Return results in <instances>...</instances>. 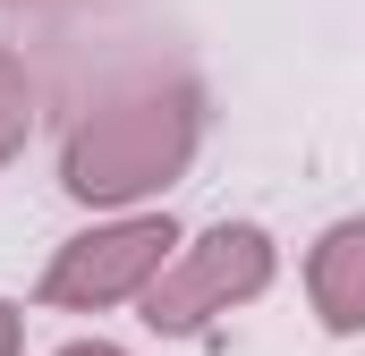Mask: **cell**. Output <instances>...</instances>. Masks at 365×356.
Segmentation results:
<instances>
[{
	"mask_svg": "<svg viewBox=\"0 0 365 356\" xmlns=\"http://www.w3.org/2000/svg\"><path fill=\"white\" fill-rule=\"evenodd\" d=\"M179 255V221L162 204H136V212H93L77 238L51 246V263L34 280V305L51 314H110V305H136L162 263Z\"/></svg>",
	"mask_w": 365,
	"mask_h": 356,
	"instance_id": "3957f363",
	"label": "cell"
},
{
	"mask_svg": "<svg viewBox=\"0 0 365 356\" xmlns=\"http://www.w3.org/2000/svg\"><path fill=\"white\" fill-rule=\"evenodd\" d=\"M272 280H280V238L264 221H212V229L179 238V255L162 263V280L136 297V323L153 340H195L221 314L255 305Z\"/></svg>",
	"mask_w": 365,
	"mask_h": 356,
	"instance_id": "7a4b0ae2",
	"label": "cell"
},
{
	"mask_svg": "<svg viewBox=\"0 0 365 356\" xmlns=\"http://www.w3.org/2000/svg\"><path fill=\"white\" fill-rule=\"evenodd\" d=\"M0 9H68V0H0Z\"/></svg>",
	"mask_w": 365,
	"mask_h": 356,
	"instance_id": "ba28073f",
	"label": "cell"
},
{
	"mask_svg": "<svg viewBox=\"0 0 365 356\" xmlns=\"http://www.w3.org/2000/svg\"><path fill=\"white\" fill-rule=\"evenodd\" d=\"M306 305L331 340H365V212L331 221L306 246Z\"/></svg>",
	"mask_w": 365,
	"mask_h": 356,
	"instance_id": "277c9868",
	"label": "cell"
},
{
	"mask_svg": "<svg viewBox=\"0 0 365 356\" xmlns=\"http://www.w3.org/2000/svg\"><path fill=\"white\" fill-rule=\"evenodd\" d=\"M204 153V85L179 68H145L102 85L60 136V195L77 212L162 204Z\"/></svg>",
	"mask_w": 365,
	"mask_h": 356,
	"instance_id": "6da1fadb",
	"label": "cell"
},
{
	"mask_svg": "<svg viewBox=\"0 0 365 356\" xmlns=\"http://www.w3.org/2000/svg\"><path fill=\"white\" fill-rule=\"evenodd\" d=\"M34 110H43V93H34V68L0 43V170L34 145Z\"/></svg>",
	"mask_w": 365,
	"mask_h": 356,
	"instance_id": "5b68a950",
	"label": "cell"
},
{
	"mask_svg": "<svg viewBox=\"0 0 365 356\" xmlns=\"http://www.w3.org/2000/svg\"><path fill=\"white\" fill-rule=\"evenodd\" d=\"M0 356H26V305L0 297Z\"/></svg>",
	"mask_w": 365,
	"mask_h": 356,
	"instance_id": "8992f818",
	"label": "cell"
},
{
	"mask_svg": "<svg viewBox=\"0 0 365 356\" xmlns=\"http://www.w3.org/2000/svg\"><path fill=\"white\" fill-rule=\"evenodd\" d=\"M51 356H136V348H119V340H68V348H51Z\"/></svg>",
	"mask_w": 365,
	"mask_h": 356,
	"instance_id": "52a82bcc",
	"label": "cell"
}]
</instances>
